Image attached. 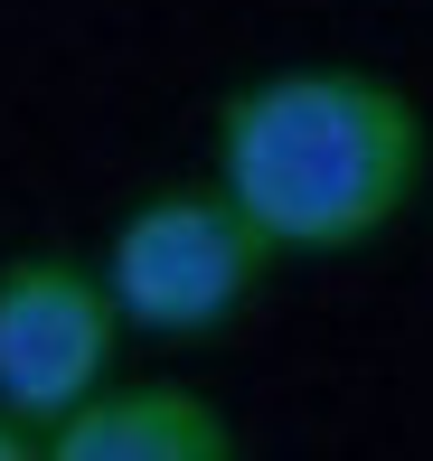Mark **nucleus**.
Returning <instances> with one entry per match:
<instances>
[{
  "instance_id": "1",
  "label": "nucleus",
  "mask_w": 433,
  "mask_h": 461,
  "mask_svg": "<svg viewBox=\"0 0 433 461\" xmlns=\"http://www.w3.org/2000/svg\"><path fill=\"white\" fill-rule=\"evenodd\" d=\"M424 179V113L405 86L358 67H283L226 95L217 188L274 255H348L386 236Z\"/></svg>"
},
{
  "instance_id": "2",
  "label": "nucleus",
  "mask_w": 433,
  "mask_h": 461,
  "mask_svg": "<svg viewBox=\"0 0 433 461\" xmlns=\"http://www.w3.org/2000/svg\"><path fill=\"white\" fill-rule=\"evenodd\" d=\"M264 274H274V245L226 188H160L104 245L113 311L141 339H208L264 292Z\"/></svg>"
},
{
  "instance_id": "3",
  "label": "nucleus",
  "mask_w": 433,
  "mask_h": 461,
  "mask_svg": "<svg viewBox=\"0 0 433 461\" xmlns=\"http://www.w3.org/2000/svg\"><path fill=\"white\" fill-rule=\"evenodd\" d=\"M122 311L104 264L76 255H19L0 264V414L48 443L95 386H113Z\"/></svg>"
},
{
  "instance_id": "4",
  "label": "nucleus",
  "mask_w": 433,
  "mask_h": 461,
  "mask_svg": "<svg viewBox=\"0 0 433 461\" xmlns=\"http://www.w3.org/2000/svg\"><path fill=\"white\" fill-rule=\"evenodd\" d=\"M48 461H236V424L198 386H95L48 433Z\"/></svg>"
},
{
  "instance_id": "5",
  "label": "nucleus",
  "mask_w": 433,
  "mask_h": 461,
  "mask_svg": "<svg viewBox=\"0 0 433 461\" xmlns=\"http://www.w3.org/2000/svg\"><path fill=\"white\" fill-rule=\"evenodd\" d=\"M38 452H48V443H38L29 424H10V414H0V461H38Z\"/></svg>"
}]
</instances>
